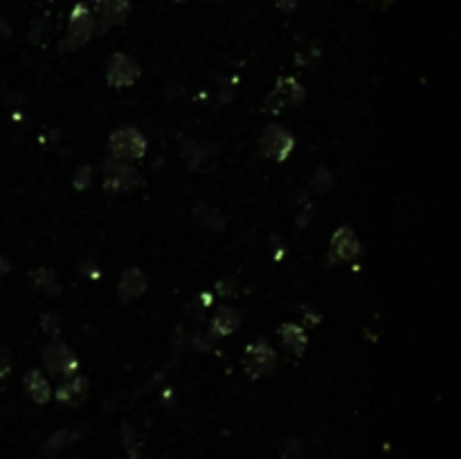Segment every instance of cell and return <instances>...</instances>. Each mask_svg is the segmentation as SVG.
Wrapping results in <instances>:
<instances>
[{
  "label": "cell",
  "instance_id": "5",
  "mask_svg": "<svg viewBox=\"0 0 461 459\" xmlns=\"http://www.w3.org/2000/svg\"><path fill=\"white\" fill-rule=\"evenodd\" d=\"M43 367L47 374H52L56 378H63V376L70 378L79 374V358L66 342L54 338L50 344L43 347Z\"/></svg>",
  "mask_w": 461,
  "mask_h": 459
},
{
  "label": "cell",
  "instance_id": "18",
  "mask_svg": "<svg viewBox=\"0 0 461 459\" xmlns=\"http://www.w3.org/2000/svg\"><path fill=\"white\" fill-rule=\"evenodd\" d=\"M23 390H25L27 397L38 405L47 403V401L52 399L50 383H47V378L38 372V369H29V372L23 376Z\"/></svg>",
  "mask_w": 461,
  "mask_h": 459
},
{
  "label": "cell",
  "instance_id": "23",
  "mask_svg": "<svg viewBox=\"0 0 461 459\" xmlns=\"http://www.w3.org/2000/svg\"><path fill=\"white\" fill-rule=\"evenodd\" d=\"M41 329L54 340L61 333V320L56 313H41Z\"/></svg>",
  "mask_w": 461,
  "mask_h": 459
},
{
  "label": "cell",
  "instance_id": "26",
  "mask_svg": "<svg viewBox=\"0 0 461 459\" xmlns=\"http://www.w3.org/2000/svg\"><path fill=\"white\" fill-rule=\"evenodd\" d=\"M214 291L221 297H232V295H237V281L234 279H218L214 284Z\"/></svg>",
  "mask_w": 461,
  "mask_h": 459
},
{
  "label": "cell",
  "instance_id": "20",
  "mask_svg": "<svg viewBox=\"0 0 461 459\" xmlns=\"http://www.w3.org/2000/svg\"><path fill=\"white\" fill-rule=\"evenodd\" d=\"M119 441H122L128 459H147V455H144V441H142L140 434H137V430L133 428V425H128V423L122 425Z\"/></svg>",
  "mask_w": 461,
  "mask_h": 459
},
{
  "label": "cell",
  "instance_id": "11",
  "mask_svg": "<svg viewBox=\"0 0 461 459\" xmlns=\"http://www.w3.org/2000/svg\"><path fill=\"white\" fill-rule=\"evenodd\" d=\"M88 390H91V383L84 374H75L66 378V383H61L59 388L54 392V399L59 401L61 405L68 408H77L82 405L84 401L88 399Z\"/></svg>",
  "mask_w": 461,
  "mask_h": 459
},
{
  "label": "cell",
  "instance_id": "12",
  "mask_svg": "<svg viewBox=\"0 0 461 459\" xmlns=\"http://www.w3.org/2000/svg\"><path fill=\"white\" fill-rule=\"evenodd\" d=\"M147 272L142 268H137V266H131V268H126L122 272V277H119V286H117V295L122 297L124 302H133L137 297H142L144 291H147Z\"/></svg>",
  "mask_w": 461,
  "mask_h": 459
},
{
  "label": "cell",
  "instance_id": "28",
  "mask_svg": "<svg viewBox=\"0 0 461 459\" xmlns=\"http://www.w3.org/2000/svg\"><path fill=\"white\" fill-rule=\"evenodd\" d=\"M272 3H274V7H277V10H281V12H295L299 0H272Z\"/></svg>",
  "mask_w": 461,
  "mask_h": 459
},
{
  "label": "cell",
  "instance_id": "13",
  "mask_svg": "<svg viewBox=\"0 0 461 459\" xmlns=\"http://www.w3.org/2000/svg\"><path fill=\"white\" fill-rule=\"evenodd\" d=\"M279 336H281V344L284 349L290 353L293 358H302L306 347H309V336H306L304 327L297 325V322H284L279 327Z\"/></svg>",
  "mask_w": 461,
  "mask_h": 459
},
{
  "label": "cell",
  "instance_id": "6",
  "mask_svg": "<svg viewBox=\"0 0 461 459\" xmlns=\"http://www.w3.org/2000/svg\"><path fill=\"white\" fill-rule=\"evenodd\" d=\"M277 351L272 349V344L268 340H263V338H259V340L250 342L246 351H244V369L248 378H257L261 376H268L274 367H277Z\"/></svg>",
  "mask_w": 461,
  "mask_h": 459
},
{
  "label": "cell",
  "instance_id": "9",
  "mask_svg": "<svg viewBox=\"0 0 461 459\" xmlns=\"http://www.w3.org/2000/svg\"><path fill=\"white\" fill-rule=\"evenodd\" d=\"M93 19L99 34H106L108 30L122 25L131 14V0H95L93 3Z\"/></svg>",
  "mask_w": 461,
  "mask_h": 459
},
{
  "label": "cell",
  "instance_id": "8",
  "mask_svg": "<svg viewBox=\"0 0 461 459\" xmlns=\"http://www.w3.org/2000/svg\"><path fill=\"white\" fill-rule=\"evenodd\" d=\"M259 149H261L265 158L274 160V163H284L295 149V138L284 126L268 124L263 128L261 138H259Z\"/></svg>",
  "mask_w": 461,
  "mask_h": 459
},
{
  "label": "cell",
  "instance_id": "32",
  "mask_svg": "<svg viewBox=\"0 0 461 459\" xmlns=\"http://www.w3.org/2000/svg\"><path fill=\"white\" fill-rule=\"evenodd\" d=\"M176 3H187V0H176Z\"/></svg>",
  "mask_w": 461,
  "mask_h": 459
},
{
  "label": "cell",
  "instance_id": "17",
  "mask_svg": "<svg viewBox=\"0 0 461 459\" xmlns=\"http://www.w3.org/2000/svg\"><path fill=\"white\" fill-rule=\"evenodd\" d=\"M191 216L198 225H203V228H209L214 232H221L225 228V221H228L221 209L212 203H207V200H196L191 207Z\"/></svg>",
  "mask_w": 461,
  "mask_h": 459
},
{
  "label": "cell",
  "instance_id": "3",
  "mask_svg": "<svg viewBox=\"0 0 461 459\" xmlns=\"http://www.w3.org/2000/svg\"><path fill=\"white\" fill-rule=\"evenodd\" d=\"M306 99V88L295 77H279L272 91L265 95L263 108L268 113H284L290 108L302 106Z\"/></svg>",
  "mask_w": 461,
  "mask_h": 459
},
{
  "label": "cell",
  "instance_id": "2",
  "mask_svg": "<svg viewBox=\"0 0 461 459\" xmlns=\"http://www.w3.org/2000/svg\"><path fill=\"white\" fill-rule=\"evenodd\" d=\"M95 34H97V27H95L91 7L86 3H77L70 12L68 32L66 36H63V41L59 43V52H75L79 47H84Z\"/></svg>",
  "mask_w": 461,
  "mask_h": 459
},
{
  "label": "cell",
  "instance_id": "27",
  "mask_svg": "<svg viewBox=\"0 0 461 459\" xmlns=\"http://www.w3.org/2000/svg\"><path fill=\"white\" fill-rule=\"evenodd\" d=\"M10 372H12V353L10 349L0 344V378H5Z\"/></svg>",
  "mask_w": 461,
  "mask_h": 459
},
{
  "label": "cell",
  "instance_id": "14",
  "mask_svg": "<svg viewBox=\"0 0 461 459\" xmlns=\"http://www.w3.org/2000/svg\"><path fill=\"white\" fill-rule=\"evenodd\" d=\"M82 437H84V430H77V428H59V430H54L50 437L43 441L41 455L47 457V459L61 455L63 450H68L72 444H77Z\"/></svg>",
  "mask_w": 461,
  "mask_h": 459
},
{
  "label": "cell",
  "instance_id": "10",
  "mask_svg": "<svg viewBox=\"0 0 461 459\" xmlns=\"http://www.w3.org/2000/svg\"><path fill=\"white\" fill-rule=\"evenodd\" d=\"M142 70L133 56L124 52H113L106 61V84L110 88H128L140 79Z\"/></svg>",
  "mask_w": 461,
  "mask_h": 459
},
{
  "label": "cell",
  "instance_id": "4",
  "mask_svg": "<svg viewBox=\"0 0 461 459\" xmlns=\"http://www.w3.org/2000/svg\"><path fill=\"white\" fill-rule=\"evenodd\" d=\"M102 185L108 194H124V191L140 187L142 176L133 165L115 163V160L106 158V163L102 165Z\"/></svg>",
  "mask_w": 461,
  "mask_h": 459
},
{
  "label": "cell",
  "instance_id": "29",
  "mask_svg": "<svg viewBox=\"0 0 461 459\" xmlns=\"http://www.w3.org/2000/svg\"><path fill=\"white\" fill-rule=\"evenodd\" d=\"M369 3L374 5L376 10H387V7H390V5L394 3V0H369Z\"/></svg>",
  "mask_w": 461,
  "mask_h": 459
},
{
  "label": "cell",
  "instance_id": "19",
  "mask_svg": "<svg viewBox=\"0 0 461 459\" xmlns=\"http://www.w3.org/2000/svg\"><path fill=\"white\" fill-rule=\"evenodd\" d=\"M218 153H221V147H218V144H203V147H198V144L187 142L182 149V158L189 169H200V167L212 163Z\"/></svg>",
  "mask_w": 461,
  "mask_h": 459
},
{
  "label": "cell",
  "instance_id": "31",
  "mask_svg": "<svg viewBox=\"0 0 461 459\" xmlns=\"http://www.w3.org/2000/svg\"><path fill=\"white\" fill-rule=\"evenodd\" d=\"M0 30H3V34H5V36H10V27H7L3 21H0Z\"/></svg>",
  "mask_w": 461,
  "mask_h": 459
},
{
  "label": "cell",
  "instance_id": "1",
  "mask_svg": "<svg viewBox=\"0 0 461 459\" xmlns=\"http://www.w3.org/2000/svg\"><path fill=\"white\" fill-rule=\"evenodd\" d=\"M147 153V140L135 126H119L108 138V158L115 163L133 165Z\"/></svg>",
  "mask_w": 461,
  "mask_h": 459
},
{
  "label": "cell",
  "instance_id": "16",
  "mask_svg": "<svg viewBox=\"0 0 461 459\" xmlns=\"http://www.w3.org/2000/svg\"><path fill=\"white\" fill-rule=\"evenodd\" d=\"M29 288L47 297H59L63 293V286L59 284L56 272L52 268H45V266H38V268L29 272Z\"/></svg>",
  "mask_w": 461,
  "mask_h": 459
},
{
  "label": "cell",
  "instance_id": "30",
  "mask_svg": "<svg viewBox=\"0 0 461 459\" xmlns=\"http://www.w3.org/2000/svg\"><path fill=\"white\" fill-rule=\"evenodd\" d=\"M10 270H12V266L7 263V261H3V259H0V272H10Z\"/></svg>",
  "mask_w": 461,
  "mask_h": 459
},
{
  "label": "cell",
  "instance_id": "21",
  "mask_svg": "<svg viewBox=\"0 0 461 459\" xmlns=\"http://www.w3.org/2000/svg\"><path fill=\"white\" fill-rule=\"evenodd\" d=\"M333 183H335L333 172L327 167H320V169H315V174H313L311 189L318 191V194H324V191H329L331 187H333Z\"/></svg>",
  "mask_w": 461,
  "mask_h": 459
},
{
  "label": "cell",
  "instance_id": "25",
  "mask_svg": "<svg viewBox=\"0 0 461 459\" xmlns=\"http://www.w3.org/2000/svg\"><path fill=\"white\" fill-rule=\"evenodd\" d=\"M77 272L82 277H91V279H97L102 275V268L97 266V261H93V259H84V261H79L77 263Z\"/></svg>",
  "mask_w": 461,
  "mask_h": 459
},
{
  "label": "cell",
  "instance_id": "7",
  "mask_svg": "<svg viewBox=\"0 0 461 459\" xmlns=\"http://www.w3.org/2000/svg\"><path fill=\"white\" fill-rule=\"evenodd\" d=\"M362 257V244L349 225H340L329 244V263H353Z\"/></svg>",
  "mask_w": 461,
  "mask_h": 459
},
{
  "label": "cell",
  "instance_id": "22",
  "mask_svg": "<svg viewBox=\"0 0 461 459\" xmlns=\"http://www.w3.org/2000/svg\"><path fill=\"white\" fill-rule=\"evenodd\" d=\"M93 183V167L91 165H79L72 174V187L77 191H86Z\"/></svg>",
  "mask_w": 461,
  "mask_h": 459
},
{
  "label": "cell",
  "instance_id": "15",
  "mask_svg": "<svg viewBox=\"0 0 461 459\" xmlns=\"http://www.w3.org/2000/svg\"><path fill=\"white\" fill-rule=\"evenodd\" d=\"M239 327H241V311L225 304L214 313L212 322H209V333L214 338H228L237 331Z\"/></svg>",
  "mask_w": 461,
  "mask_h": 459
},
{
  "label": "cell",
  "instance_id": "24",
  "mask_svg": "<svg viewBox=\"0 0 461 459\" xmlns=\"http://www.w3.org/2000/svg\"><path fill=\"white\" fill-rule=\"evenodd\" d=\"M279 459H309V455H306L302 441L288 439L284 444V448H281V457Z\"/></svg>",
  "mask_w": 461,
  "mask_h": 459
}]
</instances>
